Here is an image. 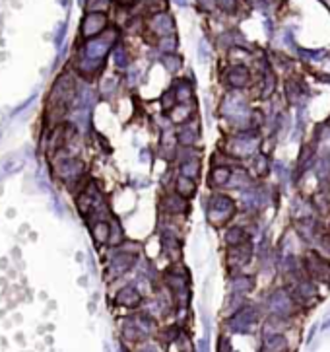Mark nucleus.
<instances>
[{
    "label": "nucleus",
    "mask_w": 330,
    "mask_h": 352,
    "mask_svg": "<svg viewBox=\"0 0 330 352\" xmlns=\"http://www.w3.org/2000/svg\"><path fill=\"white\" fill-rule=\"evenodd\" d=\"M198 352H208V338H202V340H200Z\"/></svg>",
    "instance_id": "8fccbe9b"
},
{
    "label": "nucleus",
    "mask_w": 330,
    "mask_h": 352,
    "mask_svg": "<svg viewBox=\"0 0 330 352\" xmlns=\"http://www.w3.org/2000/svg\"><path fill=\"white\" fill-rule=\"evenodd\" d=\"M292 294L299 306L303 308H311L319 302V288H317V282L311 280L309 276L307 278H297L292 286Z\"/></svg>",
    "instance_id": "9b49d317"
},
{
    "label": "nucleus",
    "mask_w": 330,
    "mask_h": 352,
    "mask_svg": "<svg viewBox=\"0 0 330 352\" xmlns=\"http://www.w3.org/2000/svg\"><path fill=\"white\" fill-rule=\"evenodd\" d=\"M321 327H323V331H329L330 329V316L325 317V321H323V325H321Z\"/></svg>",
    "instance_id": "3c124183"
},
{
    "label": "nucleus",
    "mask_w": 330,
    "mask_h": 352,
    "mask_svg": "<svg viewBox=\"0 0 330 352\" xmlns=\"http://www.w3.org/2000/svg\"><path fill=\"white\" fill-rule=\"evenodd\" d=\"M231 174L233 170L229 166H216L212 168L208 176V183L212 189H222V187H227L229 185V179H231Z\"/></svg>",
    "instance_id": "aec40b11"
},
{
    "label": "nucleus",
    "mask_w": 330,
    "mask_h": 352,
    "mask_svg": "<svg viewBox=\"0 0 330 352\" xmlns=\"http://www.w3.org/2000/svg\"><path fill=\"white\" fill-rule=\"evenodd\" d=\"M222 80L229 90H243L251 86L253 82V74L247 68V64H239V62H231L229 66L224 68L222 72Z\"/></svg>",
    "instance_id": "1a4fd4ad"
},
{
    "label": "nucleus",
    "mask_w": 330,
    "mask_h": 352,
    "mask_svg": "<svg viewBox=\"0 0 330 352\" xmlns=\"http://www.w3.org/2000/svg\"><path fill=\"white\" fill-rule=\"evenodd\" d=\"M115 41H117V34H115V32H107L103 36L87 39L86 45H84L82 51H80L76 68L82 72V74H86V76L95 74V72L103 66L105 56L113 49Z\"/></svg>",
    "instance_id": "f257e3e1"
},
{
    "label": "nucleus",
    "mask_w": 330,
    "mask_h": 352,
    "mask_svg": "<svg viewBox=\"0 0 330 352\" xmlns=\"http://www.w3.org/2000/svg\"><path fill=\"white\" fill-rule=\"evenodd\" d=\"M134 263H136V255L134 253H117L111 259V264H109L111 276H121V274H124L126 270L132 268Z\"/></svg>",
    "instance_id": "a211bd4d"
},
{
    "label": "nucleus",
    "mask_w": 330,
    "mask_h": 352,
    "mask_svg": "<svg viewBox=\"0 0 330 352\" xmlns=\"http://www.w3.org/2000/svg\"><path fill=\"white\" fill-rule=\"evenodd\" d=\"M270 191H268V187L266 185H251V187H247L243 189L241 193H239V204H241V208L245 212H249V214H257V212H262L268 204H270Z\"/></svg>",
    "instance_id": "423d86ee"
},
{
    "label": "nucleus",
    "mask_w": 330,
    "mask_h": 352,
    "mask_svg": "<svg viewBox=\"0 0 330 352\" xmlns=\"http://www.w3.org/2000/svg\"><path fill=\"white\" fill-rule=\"evenodd\" d=\"M161 64L169 72H179L183 66V56L177 53H167L161 56Z\"/></svg>",
    "instance_id": "c9c22d12"
},
{
    "label": "nucleus",
    "mask_w": 330,
    "mask_h": 352,
    "mask_svg": "<svg viewBox=\"0 0 330 352\" xmlns=\"http://www.w3.org/2000/svg\"><path fill=\"white\" fill-rule=\"evenodd\" d=\"M175 2H179V6H187V0H175Z\"/></svg>",
    "instance_id": "603ef678"
},
{
    "label": "nucleus",
    "mask_w": 330,
    "mask_h": 352,
    "mask_svg": "<svg viewBox=\"0 0 330 352\" xmlns=\"http://www.w3.org/2000/svg\"><path fill=\"white\" fill-rule=\"evenodd\" d=\"M115 302L119 306H122V308H136V306H140V302H142V294L138 292L136 286L128 284V286H124V288H121L117 292Z\"/></svg>",
    "instance_id": "6ab92c4d"
},
{
    "label": "nucleus",
    "mask_w": 330,
    "mask_h": 352,
    "mask_svg": "<svg viewBox=\"0 0 330 352\" xmlns=\"http://www.w3.org/2000/svg\"><path fill=\"white\" fill-rule=\"evenodd\" d=\"M91 234L97 244H105L111 238V220H99L91 224Z\"/></svg>",
    "instance_id": "2f4dec72"
},
{
    "label": "nucleus",
    "mask_w": 330,
    "mask_h": 352,
    "mask_svg": "<svg viewBox=\"0 0 330 352\" xmlns=\"http://www.w3.org/2000/svg\"><path fill=\"white\" fill-rule=\"evenodd\" d=\"M261 148V132L257 128L237 130L226 140V152L235 160H249L259 154Z\"/></svg>",
    "instance_id": "f03ea898"
},
{
    "label": "nucleus",
    "mask_w": 330,
    "mask_h": 352,
    "mask_svg": "<svg viewBox=\"0 0 330 352\" xmlns=\"http://www.w3.org/2000/svg\"><path fill=\"white\" fill-rule=\"evenodd\" d=\"M113 60H115V66L117 68H126L128 66V53H126V47L124 45H117L113 49Z\"/></svg>",
    "instance_id": "4c0bfd02"
},
{
    "label": "nucleus",
    "mask_w": 330,
    "mask_h": 352,
    "mask_svg": "<svg viewBox=\"0 0 330 352\" xmlns=\"http://www.w3.org/2000/svg\"><path fill=\"white\" fill-rule=\"evenodd\" d=\"M196 2H198V8L202 12H206V14H212V12L218 10V2L216 0H196Z\"/></svg>",
    "instance_id": "a18cd8bd"
},
{
    "label": "nucleus",
    "mask_w": 330,
    "mask_h": 352,
    "mask_svg": "<svg viewBox=\"0 0 330 352\" xmlns=\"http://www.w3.org/2000/svg\"><path fill=\"white\" fill-rule=\"evenodd\" d=\"M159 104H161V109L163 111H171L179 102H177V98H175V92L173 88L167 90V92H163V96L159 98Z\"/></svg>",
    "instance_id": "58836bf2"
},
{
    "label": "nucleus",
    "mask_w": 330,
    "mask_h": 352,
    "mask_svg": "<svg viewBox=\"0 0 330 352\" xmlns=\"http://www.w3.org/2000/svg\"><path fill=\"white\" fill-rule=\"evenodd\" d=\"M111 0H87V12H107Z\"/></svg>",
    "instance_id": "79ce46f5"
},
{
    "label": "nucleus",
    "mask_w": 330,
    "mask_h": 352,
    "mask_svg": "<svg viewBox=\"0 0 330 352\" xmlns=\"http://www.w3.org/2000/svg\"><path fill=\"white\" fill-rule=\"evenodd\" d=\"M288 338L282 333L264 334V342H262V352H288Z\"/></svg>",
    "instance_id": "4be33fe9"
},
{
    "label": "nucleus",
    "mask_w": 330,
    "mask_h": 352,
    "mask_svg": "<svg viewBox=\"0 0 330 352\" xmlns=\"http://www.w3.org/2000/svg\"><path fill=\"white\" fill-rule=\"evenodd\" d=\"M210 45L206 39H200V43H198V60L200 62H208L210 60Z\"/></svg>",
    "instance_id": "c03bdc74"
},
{
    "label": "nucleus",
    "mask_w": 330,
    "mask_h": 352,
    "mask_svg": "<svg viewBox=\"0 0 330 352\" xmlns=\"http://www.w3.org/2000/svg\"><path fill=\"white\" fill-rule=\"evenodd\" d=\"M253 185V177H251V172H247L245 168H235L233 174H231V179H229V187L237 189V191H243L247 187Z\"/></svg>",
    "instance_id": "bb28decb"
},
{
    "label": "nucleus",
    "mask_w": 330,
    "mask_h": 352,
    "mask_svg": "<svg viewBox=\"0 0 330 352\" xmlns=\"http://www.w3.org/2000/svg\"><path fill=\"white\" fill-rule=\"evenodd\" d=\"M216 2H218V8H220L222 12H226V14H235V12H237V6H239L237 0H216Z\"/></svg>",
    "instance_id": "37998d69"
},
{
    "label": "nucleus",
    "mask_w": 330,
    "mask_h": 352,
    "mask_svg": "<svg viewBox=\"0 0 330 352\" xmlns=\"http://www.w3.org/2000/svg\"><path fill=\"white\" fill-rule=\"evenodd\" d=\"M315 166V146H305L299 154V160H297V168H296V179L301 177L303 174H307L311 168Z\"/></svg>",
    "instance_id": "393cba45"
},
{
    "label": "nucleus",
    "mask_w": 330,
    "mask_h": 352,
    "mask_svg": "<svg viewBox=\"0 0 330 352\" xmlns=\"http://www.w3.org/2000/svg\"><path fill=\"white\" fill-rule=\"evenodd\" d=\"M192 111H194V107H191L189 104H177V106L171 109V121L173 123H187V121H191L192 119Z\"/></svg>",
    "instance_id": "473e14b6"
},
{
    "label": "nucleus",
    "mask_w": 330,
    "mask_h": 352,
    "mask_svg": "<svg viewBox=\"0 0 330 352\" xmlns=\"http://www.w3.org/2000/svg\"><path fill=\"white\" fill-rule=\"evenodd\" d=\"M218 352H233L231 342H229L227 336H220V340H218Z\"/></svg>",
    "instance_id": "de8ad7c7"
},
{
    "label": "nucleus",
    "mask_w": 330,
    "mask_h": 352,
    "mask_svg": "<svg viewBox=\"0 0 330 352\" xmlns=\"http://www.w3.org/2000/svg\"><path fill=\"white\" fill-rule=\"evenodd\" d=\"M175 92V98H177V102L179 104H191L192 98H194V94H192V86L189 80H185V78H181V80H175V84L171 86Z\"/></svg>",
    "instance_id": "c756f323"
},
{
    "label": "nucleus",
    "mask_w": 330,
    "mask_h": 352,
    "mask_svg": "<svg viewBox=\"0 0 330 352\" xmlns=\"http://www.w3.org/2000/svg\"><path fill=\"white\" fill-rule=\"evenodd\" d=\"M189 274L187 270H183L181 266H171L167 272H165V284L169 286V290L173 292L175 300L179 304H185L187 302V296H189Z\"/></svg>",
    "instance_id": "6e6552de"
},
{
    "label": "nucleus",
    "mask_w": 330,
    "mask_h": 352,
    "mask_svg": "<svg viewBox=\"0 0 330 352\" xmlns=\"http://www.w3.org/2000/svg\"><path fill=\"white\" fill-rule=\"evenodd\" d=\"M159 208H161V212H165L169 216L185 214L189 210V198H185L183 194H179L177 191H169V193H165L161 196Z\"/></svg>",
    "instance_id": "dca6fc26"
},
{
    "label": "nucleus",
    "mask_w": 330,
    "mask_h": 352,
    "mask_svg": "<svg viewBox=\"0 0 330 352\" xmlns=\"http://www.w3.org/2000/svg\"><path fill=\"white\" fill-rule=\"evenodd\" d=\"M150 12L157 14V12H165V0H150Z\"/></svg>",
    "instance_id": "49530a36"
},
{
    "label": "nucleus",
    "mask_w": 330,
    "mask_h": 352,
    "mask_svg": "<svg viewBox=\"0 0 330 352\" xmlns=\"http://www.w3.org/2000/svg\"><path fill=\"white\" fill-rule=\"evenodd\" d=\"M229 58L233 62H239V64H245V60L251 58V53L247 49H241V47H229Z\"/></svg>",
    "instance_id": "ea45409f"
},
{
    "label": "nucleus",
    "mask_w": 330,
    "mask_h": 352,
    "mask_svg": "<svg viewBox=\"0 0 330 352\" xmlns=\"http://www.w3.org/2000/svg\"><path fill=\"white\" fill-rule=\"evenodd\" d=\"M148 30L159 39V37H167L175 34V20L169 12H157L152 14V18L148 20Z\"/></svg>",
    "instance_id": "2eb2a0df"
},
{
    "label": "nucleus",
    "mask_w": 330,
    "mask_h": 352,
    "mask_svg": "<svg viewBox=\"0 0 330 352\" xmlns=\"http://www.w3.org/2000/svg\"><path fill=\"white\" fill-rule=\"evenodd\" d=\"M200 140V121L194 117L191 121L181 124V128L177 130V142L183 148H194Z\"/></svg>",
    "instance_id": "f3484780"
},
{
    "label": "nucleus",
    "mask_w": 330,
    "mask_h": 352,
    "mask_svg": "<svg viewBox=\"0 0 330 352\" xmlns=\"http://www.w3.org/2000/svg\"><path fill=\"white\" fill-rule=\"evenodd\" d=\"M266 310H268L270 316L290 319V317H294L299 312V304L294 298L292 290H288V288H276L266 298Z\"/></svg>",
    "instance_id": "20e7f679"
},
{
    "label": "nucleus",
    "mask_w": 330,
    "mask_h": 352,
    "mask_svg": "<svg viewBox=\"0 0 330 352\" xmlns=\"http://www.w3.org/2000/svg\"><path fill=\"white\" fill-rule=\"evenodd\" d=\"M284 94H286V100L296 107L305 106L307 98H309V88L305 86L303 80L299 78H288L284 82Z\"/></svg>",
    "instance_id": "4468645a"
},
{
    "label": "nucleus",
    "mask_w": 330,
    "mask_h": 352,
    "mask_svg": "<svg viewBox=\"0 0 330 352\" xmlns=\"http://www.w3.org/2000/svg\"><path fill=\"white\" fill-rule=\"evenodd\" d=\"M315 210H317V208H315L313 200H307V198H303V196H297L296 200H294V204H292V216H294L296 220L313 216Z\"/></svg>",
    "instance_id": "a878e982"
},
{
    "label": "nucleus",
    "mask_w": 330,
    "mask_h": 352,
    "mask_svg": "<svg viewBox=\"0 0 330 352\" xmlns=\"http://www.w3.org/2000/svg\"><path fill=\"white\" fill-rule=\"evenodd\" d=\"M200 172H202V164H200V160L196 158V156L185 158L181 164H179V174L185 176V177H189V179L198 181V179H200Z\"/></svg>",
    "instance_id": "b1692460"
},
{
    "label": "nucleus",
    "mask_w": 330,
    "mask_h": 352,
    "mask_svg": "<svg viewBox=\"0 0 330 352\" xmlns=\"http://www.w3.org/2000/svg\"><path fill=\"white\" fill-rule=\"evenodd\" d=\"M175 191L179 194H183L185 198H192L196 194V181L185 176H179L175 179Z\"/></svg>",
    "instance_id": "7c9ffc66"
},
{
    "label": "nucleus",
    "mask_w": 330,
    "mask_h": 352,
    "mask_svg": "<svg viewBox=\"0 0 330 352\" xmlns=\"http://www.w3.org/2000/svg\"><path fill=\"white\" fill-rule=\"evenodd\" d=\"M253 286H255V278L253 276H247V274H235L231 282H229V290H231V294H247V292H251L253 290Z\"/></svg>",
    "instance_id": "c85d7f7f"
},
{
    "label": "nucleus",
    "mask_w": 330,
    "mask_h": 352,
    "mask_svg": "<svg viewBox=\"0 0 330 352\" xmlns=\"http://www.w3.org/2000/svg\"><path fill=\"white\" fill-rule=\"evenodd\" d=\"M237 214V202L226 193H214L206 198V220L220 228L229 224Z\"/></svg>",
    "instance_id": "7ed1b4c3"
},
{
    "label": "nucleus",
    "mask_w": 330,
    "mask_h": 352,
    "mask_svg": "<svg viewBox=\"0 0 330 352\" xmlns=\"http://www.w3.org/2000/svg\"><path fill=\"white\" fill-rule=\"evenodd\" d=\"M296 234L297 238L305 244H321V240L325 238V232H323V224L315 218V216H307V218H299L296 220Z\"/></svg>",
    "instance_id": "9d476101"
},
{
    "label": "nucleus",
    "mask_w": 330,
    "mask_h": 352,
    "mask_svg": "<svg viewBox=\"0 0 330 352\" xmlns=\"http://www.w3.org/2000/svg\"><path fill=\"white\" fill-rule=\"evenodd\" d=\"M251 170L257 177H266L270 174V160L264 154H257L251 160Z\"/></svg>",
    "instance_id": "72a5a7b5"
},
{
    "label": "nucleus",
    "mask_w": 330,
    "mask_h": 352,
    "mask_svg": "<svg viewBox=\"0 0 330 352\" xmlns=\"http://www.w3.org/2000/svg\"><path fill=\"white\" fill-rule=\"evenodd\" d=\"M107 24H109V20H107L105 12H87L82 20L80 34L84 39H93V37L101 36L107 30Z\"/></svg>",
    "instance_id": "f8f14e48"
},
{
    "label": "nucleus",
    "mask_w": 330,
    "mask_h": 352,
    "mask_svg": "<svg viewBox=\"0 0 330 352\" xmlns=\"http://www.w3.org/2000/svg\"><path fill=\"white\" fill-rule=\"evenodd\" d=\"M296 53L303 56L305 60H313V62H321L330 54L329 49H303V47H297Z\"/></svg>",
    "instance_id": "f704fd0d"
},
{
    "label": "nucleus",
    "mask_w": 330,
    "mask_h": 352,
    "mask_svg": "<svg viewBox=\"0 0 330 352\" xmlns=\"http://www.w3.org/2000/svg\"><path fill=\"white\" fill-rule=\"evenodd\" d=\"M255 255V246L253 242H247L243 246H235V247H229L227 249V266L229 268H243L247 264L251 263Z\"/></svg>",
    "instance_id": "ddd939ff"
},
{
    "label": "nucleus",
    "mask_w": 330,
    "mask_h": 352,
    "mask_svg": "<svg viewBox=\"0 0 330 352\" xmlns=\"http://www.w3.org/2000/svg\"><path fill=\"white\" fill-rule=\"evenodd\" d=\"M323 2H325V4H327V6H330V0H323Z\"/></svg>",
    "instance_id": "864d4df0"
},
{
    "label": "nucleus",
    "mask_w": 330,
    "mask_h": 352,
    "mask_svg": "<svg viewBox=\"0 0 330 352\" xmlns=\"http://www.w3.org/2000/svg\"><path fill=\"white\" fill-rule=\"evenodd\" d=\"M157 49L163 54L177 53V37H175V34L167 37H159V39H157Z\"/></svg>",
    "instance_id": "e433bc0d"
},
{
    "label": "nucleus",
    "mask_w": 330,
    "mask_h": 352,
    "mask_svg": "<svg viewBox=\"0 0 330 352\" xmlns=\"http://www.w3.org/2000/svg\"><path fill=\"white\" fill-rule=\"evenodd\" d=\"M122 240V230L121 226H119V222L117 220H111V238H109V244L111 246H119Z\"/></svg>",
    "instance_id": "a19ab883"
},
{
    "label": "nucleus",
    "mask_w": 330,
    "mask_h": 352,
    "mask_svg": "<svg viewBox=\"0 0 330 352\" xmlns=\"http://www.w3.org/2000/svg\"><path fill=\"white\" fill-rule=\"evenodd\" d=\"M259 319H261V314H259V310L255 306H243L241 310H237L235 314H231L227 317L226 327L231 333L245 334L253 331V327L259 323Z\"/></svg>",
    "instance_id": "0eeeda50"
},
{
    "label": "nucleus",
    "mask_w": 330,
    "mask_h": 352,
    "mask_svg": "<svg viewBox=\"0 0 330 352\" xmlns=\"http://www.w3.org/2000/svg\"><path fill=\"white\" fill-rule=\"evenodd\" d=\"M303 268L311 280L330 284V259L321 251L309 249L303 255Z\"/></svg>",
    "instance_id": "39448f33"
},
{
    "label": "nucleus",
    "mask_w": 330,
    "mask_h": 352,
    "mask_svg": "<svg viewBox=\"0 0 330 352\" xmlns=\"http://www.w3.org/2000/svg\"><path fill=\"white\" fill-rule=\"evenodd\" d=\"M224 242H226L227 247H235V246H243L247 242H251V236L249 232L243 228V226H229L224 234Z\"/></svg>",
    "instance_id": "412c9836"
},
{
    "label": "nucleus",
    "mask_w": 330,
    "mask_h": 352,
    "mask_svg": "<svg viewBox=\"0 0 330 352\" xmlns=\"http://www.w3.org/2000/svg\"><path fill=\"white\" fill-rule=\"evenodd\" d=\"M276 92V76L272 68L270 70L261 72V82H259V96L261 100H270Z\"/></svg>",
    "instance_id": "5701e85b"
},
{
    "label": "nucleus",
    "mask_w": 330,
    "mask_h": 352,
    "mask_svg": "<svg viewBox=\"0 0 330 352\" xmlns=\"http://www.w3.org/2000/svg\"><path fill=\"white\" fill-rule=\"evenodd\" d=\"M136 352H159V348H157V344H142Z\"/></svg>",
    "instance_id": "09e8293b"
},
{
    "label": "nucleus",
    "mask_w": 330,
    "mask_h": 352,
    "mask_svg": "<svg viewBox=\"0 0 330 352\" xmlns=\"http://www.w3.org/2000/svg\"><path fill=\"white\" fill-rule=\"evenodd\" d=\"M161 249L165 255L177 257L181 253V240L179 236H175L173 232H163L161 234Z\"/></svg>",
    "instance_id": "cd10ccee"
}]
</instances>
